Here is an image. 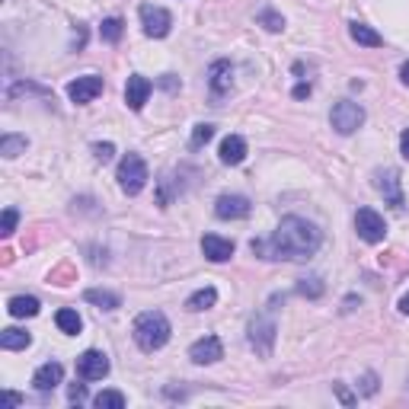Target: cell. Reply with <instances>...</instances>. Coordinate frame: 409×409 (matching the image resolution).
<instances>
[{
    "instance_id": "obj_37",
    "label": "cell",
    "mask_w": 409,
    "mask_h": 409,
    "mask_svg": "<svg viewBox=\"0 0 409 409\" xmlns=\"http://www.w3.org/2000/svg\"><path fill=\"white\" fill-rule=\"evenodd\" d=\"M400 313H406V317H409V291L400 298Z\"/></svg>"
},
{
    "instance_id": "obj_24",
    "label": "cell",
    "mask_w": 409,
    "mask_h": 409,
    "mask_svg": "<svg viewBox=\"0 0 409 409\" xmlns=\"http://www.w3.org/2000/svg\"><path fill=\"white\" fill-rule=\"evenodd\" d=\"M26 147H29L26 134H4V138H0V153H4L6 160H13V157H19V153H26Z\"/></svg>"
},
{
    "instance_id": "obj_18",
    "label": "cell",
    "mask_w": 409,
    "mask_h": 409,
    "mask_svg": "<svg viewBox=\"0 0 409 409\" xmlns=\"http://www.w3.org/2000/svg\"><path fill=\"white\" fill-rule=\"evenodd\" d=\"M38 298H32V294H16V298L6 300V310H10V317L23 320V317H36L38 313Z\"/></svg>"
},
{
    "instance_id": "obj_1",
    "label": "cell",
    "mask_w": 409,
    "mask_h": 409,
    "mask_svg": "<svg viewBox=\"0 0 409 409\" xmlns=\"http://www.w3.org/2000/svg\"><path fill=\"white\" fill-rule=\"evenodd\" d=\"M323 243L317 224H310L307 217H281V224L275 227L272 240L259 243L253 240V253H268V259H285V262H304Z\"/></svg>"
},
{
    "instance_id": "obj_40",
    "label": "cell",
    "mask_w": 409,
    "mask_h": 409,
    "mask_svg": "<svg viewBox=\"0 0 409 409\" xmlns=\"http://www.w3.org/2000/svg\"><path fill=\"white\" fill-rule=\"evenodd\" d=\"M403 83H406V87H409V61L403 64Z\"/></svg>"
},
{
    "instance_id": "obj_6",
    "label": "cell",
    "mask_w": 409,
    "mask_h": 409,
    "mask_svg": "<svg viewBox=\"0 0 409 409\" xmlns=\"http://www.w3.org/2000/svg\"><path fill=\"white\" fill-rule=\"evenodd\" d=\"M141 26H144L147 38H166V36H170V29H173V16L163 10V6L144 4V6H141Z\"/></svg>"
},
{
    "instance_id": "obj_29",
    "label": "cell",
    "mask_w": 409,
    "mask_h": 409,
    "mask_svg": "<svg viewBox=\"0 0 409 409\" xmlns=\"http://www.w3.org/2000/svg\"><path fill=\"white\" fill-rule=\"evenodd\" d=\"M256 19H259V26H266L268 32H281V29H285V16H281V13H275V10H262Z\"/></svg>"
},
{
    "instance_id": "obj_35",
    "label": "cell",
    "mask_w": 409,
    "mask_h": 409,
    "mask_svg": "<svg viewBox=\"0 0 409 409\" xmlns=\"http://www.w3.org/2000/svg\"><path fill=\"white\" fill-rule=\"evenodd\" d=\"M400 151H403V157L409 160V128H406V131L400 134Z\"/></svg>"
},
{
    "instance_id": "obj_22",
    "label": "cell",
    "mask_w": 409,
    "mask_h": 409,
    "mask_svg": "<svg viewBox=\"0 0 409 409\" xmlns=\"http://www.w3.org/2000/svg\"><path fill=\"white\" fill-rule=\"evenodd\" d=\"M83 300H87V304H96L99 310H115V307H121L119 294L106 291V288H89V291L83 294Z\"/></svg>"
},
{
    "instance_id": "obj_25",
    "label": "cell",
    "mask_w": 409,
    "mask_h": 409,
    "mask_svg": "<svg viewBox=\"0 0 409 409\" xmlns=\"http://www.w3.org/2000/svg\"><path fill=\"white\" fill-rule=\"evenodd\" d=\"M93 406L96 409H125V393H119V390H102L99 396H93Z\"/></svg>"
},
{
    "instance_id": "obj_39",
    "label": "cell",
    "mask_w": 409,
    "mask_h": 409,
    "mask_svg": "<svg viewBox=\"0 0 409 409\" xmlns=\"http://www.w3.org/2000/svg\"><path fill=\"white\" fill-rule=\"evenodd\" d=\"M160 83H163L166 89H176V80H173V74H163V80H160Z\"/></svg>"
},
{
    "instance_id": "obj_5",
    "label": "cell",
    "mask_w": 409,
    "mask_h": 409,
    "mask_svg": "<svg viewBox=\"0 0 409 409\" xmlns=\"http://www.w3.org/2000/svg\"><path fill=\"white\" fill-rule=\"evenodd\" d=\"M329 121L339 134H355L358 128L364 125V109L351 99H339L329 112Z\"/></svg>"
},
{
    "instance_id": "obj_12",
    "label": "cell",
    "mask_w": 409,
    "mask_h": 409,
    "mask_svg": "<svg viewBox=\"0 0 409 409\" xmlns=\"http://www.w3.org/2000/svg\"><path fill=\"white\" fill-rule=\"evenodd\" d=\"M189 358L195 364H214V361H221V358H224L221 339H217V336H204V339H198V342H192L189 345Z\"/></svg>"
},
{
    "instance_id": "obj_2",
    "label": "cell",
    "mask_w": 409,
    "mask_h": 409,
    "mask_svg": "<svg viewBox=\"0 0 409 409\" xmlns=\"http://www.w3.org/2000/svg\"><path fill=\"white\" fill-rule=\"evenodd\" d=\"M170 320L163 317L160 310H144L138 320H134V329H131V336H134V342H138V349L141 351H157V349H163L166 342H170Z\"/></svg>"
},
{
    "instance_id": "obj_20",
    "label": "cell",
    "mask_w": 409,
    "mask_h": 409,
    "mask_svg": "<svg viewBox=\"0 0 409 409\" xmlns=\"http://www.w3.org/2000/svg\"><path fill=\"white\" fill-rule=\"evenodd\" d=\"M55 323H58V329L67 332V336H77V332L83 329V320L74 307H61V310L55 313Z\"/></svg>"
},
{
    "instance_id": "obj_30",
    "label": "cell",
    "mask_w": 409,
    "mask_h": 409,
    "mask_svg": "<svg viewBox=\"0 0 409 409\" xmlns=\"http://www.w3.org/2000/svg\"><path fill=\"white\" fill-rule=\"evenodd\" d=\"M16 221H19L16 208H6L4 211V221H0V236H10L13 230H16Z\"/></svg>"
},
{
    "instance_id": "obj_8",
    "label": "cell",
    "mask_w": 409,
    "mask_h": 409,
    "mask_svg": "<svg viewBox=\"0 0 409 409\" xmlns=\"http://www.w3.org/2000/svg\"><path fill=\"white\" fill-rule=\"evenodd\" d=\"M109 374V358L99 349H87L77 358V377L80 381H102Z\"/></svg>"
},
{
    "instance_id": "obj_17",
    "label": "cell",
    "mask_w": 409,
    "mask_h": 409,
    "mask_svg": "<svg viewBox=\"0 0 409 409\" xmlns=\"http://www.w3.org/2000/svg\"><path fill=\"white\" fill-rule=\"evenodd\" d=\"M217 157H221L224 166H236L246 160V141L240 138V134H227V138L221 141V151H217Z\"/></svg>"
},
{
    "instance_id": "obj_23",
    "label": "cell",
    "mask_w": 409,
    "mask_h": 409,
    "mask_svg": "<svg viewBox=\"0 0 409 409\" xmlns=\"http://www.w3.org/2000/svg\"><path fill=\"white\" fill-rule=\"evenodd\" d=\"M32 336L26 329H16V326H10V329L0 332V345H4L6 351H19V349H29Z\"/></svg>"
},
{
    "instance_id": "obj_32",
    "label": "cell",
    "mask_w": 409,
    "mask_h": 409,
    "mask_svg": "<svg viewBox=\"0 0 409 409\" xmlns=\"http://www.w3.org/2000/svg\"><path fill=\"white\" fill-rule=\"evenodd\" d=\"M67 400L70 403H83V400H87V387H83V383H74V387L67 390Z\"/></svg>"
},
{
    "instance_id": "obj_7",
    "label": "cell",
    "mask_w": 409,
    "mask_h": 409,
    "mask_svg": "<svg viewBox=\"0 0 409 409\" xmlns=\"http://www.w3.org/2000/svg\"><path fill=\"white\" fill-rule=\"evenodd\" d=\"M355 230H358V236H361L364 243H381L383 236H387V224H383V217L377 214L374 208H358Z\"/></svg>"
},
{
    "instance_id": "obj_21",
    "label": "cell",
    "mask_w": 409,
    "mask_h": 409,
    "mask_svg": "<svg viewBox=\"0 0 409 409\" xmlns=\"http://www.w3.org/2000/svg\"><path fill=\"white\" fill-rule=\"evenodd\" d=\"M349 32H351V38H355L358 45H364V48H381V45H383L381 32H374L371 26H364V23H351Z\"/></svg>"
},
{
    "instance_id": "obj_26",
    "label": "cell",
    "mask_w": 409,
    "mask_h": 409,
    "mask_svg": "<svg viewBox=\"0 0 409 409\" xmlns=\"http://www.w3.org/2000/svg\"><path fill=\"white\" fill-rule=\"evenodd\" d=\"M121 29H125V23H121L119 16H109V19H102V26H99V36H102V42H109V45H115L121 38Z\"/></svg>"
},
{
    "instance_id": "obj_11",
    "label": "cell",
    "mask_w": 409,
    "mask_h": 409,
    "mask_svg": "<svg viewBox=\"0 0 409 409\" xmlns=\"http://www.w3.org/2000/svg\"><path fill=\"white\" fill-rule=\"evenodd\" d=\"M249 211H253V204H249L246 195H221L214 202V214L221 217V221H240Z\"/></svg>"
},
{
    "instance_id": "obj_16",
    "label": "cell",
    "mask_w": 409,
    "mask_h": 409,
    "mask_svg": "<svg viewBox=\"0 0 409 409\" xmlns=\"http://www.w3.org/2000/svg\"><path fill=\"white\" fill-rule=\"evenodd\" d=\"M61 381H64V368L58 361H45L42 368H36V374H32V387L42 390V393L55 390Z\"/></svg>"
},
{
    "instance_id": "obj_31",
    "label": "cell",
    "mask_w": 409,
    "mask_h": 409,
    "mask_svg": "<svg viewBox=\"0 0 409 409\" xmlns=\"http://www.w3.org/2000/svg\"><path fill=\"white\" fill-rule=\"evenodd\" d=\"M93 153H96V160H99V163H109V160L115 157V144H112V141H102V144H93Z\"/></svg>"
},
{
    "instance_id": "obj_10",
    "label": "cell",
    "mask_w": 409,
    "mask_h": 409,
    "mask_svg": "<svg viewBox=\"0 0 409 409\" xmlns=\"http://www.w3.org/2000/svg\"><path fill=\"white\" fill-rule=\"evenodd\" d=\"M99 93H102V77H96V74L77 77V80L67 83V96H70V102H77V106H87V102H93Z\"/></svg>"
},
{
    "instance_id": "obj_41",
    "label": "cell",
    "mask_w": 409,
    "mask_h": 409,
    "mask_svg": "<svg viewBox=\"0 0 409 409\" xmlns=\"http://www.w3.org/2000/svg\"><path fill=\"white\" fill-rule=\"evenodd\" d=\"M406 387H409V377H406Z\"/></svg>"
},
{
    "instance_id": "obj_4",
    "label": "cell",
    "mask_w": 409,
    "mask_h": 409,
    "mask_svg": "<svg viewBox=\"0 0 409 409\" xmlns=\"http://www.w3.org/2000/svg\"><path fill=\"white\" fill-rule=\"evenodd\" d=\"M275 336H278V326H275L272 317H266V313H259V317L249 320V329H246V342L249 349L256 351V355L268 358L275 349Z\"/></svg>"
},
{
    "instance_id": "obj_9",
    "label": "cell",
    "mask_w": 409,
    "mask_h": 409,
    "mask_svg": "<svg viewBox=\"0 0 409 409\" xmlns=\"http://www.w3.org/2000/svg\"><path fill=\"white\" fill-rule=\"evenodd\" d=\"M374 189L383 195V202L390 204V208L400 211L403 208V185H400V173L396 170H377L374 173Z\"/></svg>"
},
{
    "instance_id": "obj_15",
    "label": "cell",
    "mask_w": 409,
    "mask_h": 409,
    "mask_svg": "<svg viewBox=\"0 0 409 409\" xmlns=\"http://www.w3.org/2000/svg\"><path fill=\"white\" fill-rule=\"evenodd\" d=\"M202 253H204V259H211V262H227L230 256H234V243H230L227 236L204 234L202 236Z\"/></svg>"
},
{
    "instance_id": "obj_19",
    "label": "cell",
    "mask_w": 409,
    "mask_h": 409,
    "mask_svg": "<svg viewBox=\"0 0 409 409\" xmlns=\"http://www.w3.org/2000/svg\"><path fill=\"white\" fill-rule=\"evenodd\" d=\"M214 304H217V291L211 285L198 288L195 294L185 298V310H192V313H202V310H208V307H214Z\"/></svg>"
},
{
    "instance_id": "obj_34",
    "label": "cell",
    "mask_w": 409,
    "mask_h": 409,
    "mask_svg": "<svg viewBox=\"0 0 409 409\" xmlns=\"http://www.w3.org/2000/svg\"><path fill=\"white\" fill-rule=\"evenodd\" d=\"M332 390H336V396H339V400H342V403H345V406H351V403H355V396H351V393H349V390H345V387H342V383H332Z\"/></svg>"
},
{
    "instance_id": "obj_28",
    "label": "cell",
    "mask_w": 409,
    "mask_h": 409,
    "mask_svg": "<svg viewBox=\"0 0 409 409\" xmlns=\"http://www.w3.org/2000/svg\"><path fill=\"white\" fill-rule=\"evenodd\" d=\"M211 138H214V125H204V121H202V125L192 128V141H189V147H192V151H198V147H204Z\"/></svg>"
},
{
    "instance_id": "obj_13",
    "label": "cell",
    "mask_w": 409,
    "mask_h": 409,
    "mask_svg": "<svg viewBox=\"0 0 409 409\" xmlns=\"http://www.w3.org/2000/svg\"><path fill=\"white\" fill-rule=\"evenodd\" d=\"M208 87L214 96H224L230 87H234V64H230L227 58H217V61L208 67Z\"/></svg>"
},
{
    "instance_id": "obj_38",
    "label": "cell",
    "mask_w": 409,
    "mask_h": 409,
    "mask_svg": "<svg viewBox=\"0 0 409 409\" xmlns=\"http://www.w3.org/2000/svg\"><path fill=\"white\" fill-rule=\"evenodd\" d=\"M6 403H10V406H19V403H23V396L13 393V390H10V393H6Z\"/></svg>"
},
{
    "instance_id": "obj_14",
    "label": "cell",
    "mask_w": 409,
    "mask_h": 409,
    "mask_svg": "<svg viewBox=\"0 0 409 409\" xmlns=\"http://www.w3.org/2000/svg\"><path fill=\"white\" fill-rule=\"evenodd\" d=\"M151 80L147 77H141V74H131L128 77V83H125V102H128V109L131 112H141L144 109V102H147V96H151Z\"/></svg>"
},
{
    "instance_id": "obj_3",
    "label": "cell",
    "mask_w": 409,
    "mask_h": 409,
    "mask_svg": "<svg viewBox=\"0 0 409 409\" xmlns=\"http://www.w3.org/2000/svg\"><path fill=\"white\" fill-rule=\"evenodd\" d=\"M115 179H119V189L125 192V195H138V192L147 185V179H151L144 157H141V153H125L121 163H119Z\"/></svg>"
},
{
    "instance_id": "obj_27",
    "label": "cell",
    "mask_w": 409,
    "mask_h": 409,
    "mask_svg": "<svg viewBox=\"0 0 409 409\" xmlns=\"http://www.w3.org/2000/svg\"><path fill=\"white\" fill-rule=\"evenodd\" d=\"M326 291L323 278L320 275H310V278H300L298 281V294H304V298H320V294Z\"/></svg>"
},
{
    "instance_id": "obj_36",
    "label": "cell",
    "mask_w": 409,
    "mask_h": 409,
    "mask_svg": "<svg viewBox=\"0 0 409 409\" xmlns=\"http://www.w3.org/2000/svg\"><path fill=\"white\" fill-rule=\"evenodd\" d=\"M294 96H298V99L310 96V83H298V87H294Z\"/></svg>"
},
{
    "instance_id": "obj_33",
    "label": "cell",
    "mask_w": 409,
    "mask_h": 409,
    "mask_svg": "<svg viewBox=\"0 0 409 409\" xmlns=\"http://www.w3.org/2000/svg\"><path fill=\"white\" fill-rule=\"evenodd\" d=\"M361 393H377V377L374 374H364V381H361Z\"/></svg>"
}]
</instances>
